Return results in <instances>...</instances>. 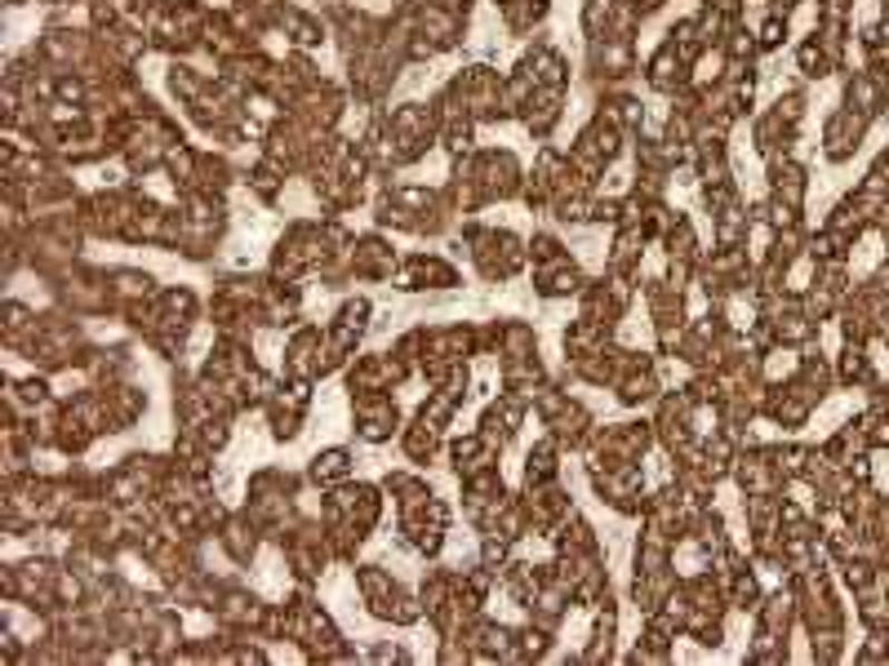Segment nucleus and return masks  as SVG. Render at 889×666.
Segmentation results:
<instances>
[{
    "mask_svg": "<svg viewBox=\"0 0 889 666\" xmlns=\"http://www.w3.org/2000/svg\"><path fill=\"white\" fill-rule=\"evenodd\" d=\"M352 431L365 444H383L392 435H401V404L392 391H365L352 395Z\"/></svg>",
    "mask_w": 889,
    "mask_h": 666,
    "instance_id": "1",
    "label": "nucleus"
},
{
    "mask_svg": "<svg viewBox=\"0 0 889 666\" xmlns=\"http://www.w3.org/2000/svg\"><path fill=\"white\" fill-rule=\"evenodd\" d=\"M401 294H419V290H453L458 285V267L441 254H406L397 276L388 281Z\"/></svg>",
    "mask_w": 889,
    "mask_h": 666,
    "instance_id": "2",
    "label": "nucleus"
},
{
    "mask_svg": "<svg viewBox=\"0 0 889 666\" xmlns=\"http://www.w3.org/2000/svg\"><path fill=\"white\" fill-rule=\"evenodd\" d=\"M321 364H325V330L321 325H294L285 342V364L281 373L294 382H321Z\"/></svg>",
    "mask_w": 889,
    "mask_h": 666,
    "instance_id": "3",
    "label": "nucleus"
},
{
    "mask_svg": "<svg viewBox=\"0 0 889 666\" xmlns=\"http://www.w3.org/2000/svg\"><path fill=\"white\" fill-rule=\"evenodd\" d=\"M534 409H529V400L525 395H516V391H498V400L480 413V422H476V431L485 435V444H494L498 453L511 444V435L525 427V418H529Z\"/></svg>",
    "mask_w": 889,
    "mask_h": 666,
    "instance_id": "4",
    "label": "nucleus"
},
{
    "mask_svg": "<svg viewBox=\"0 0 889 666\" xmlns=\"http://www.w3.org/2000/svg\"><path fill=\"white\" fill-rule=\"evenodd\" d=\"M397 267H401V254H397V245H392L383 232L356 236V245H352V276H356V281L379 285V281H392Z\"/></svg>",
    "mask_w": 889,
    "mask_h": 666,
    "instance_id": "5",
    "label": "nucleus"
},
{
    "mask_svg": "<svg viewBox=\"0 0 889 666\" xmlns=\"http://www.w3.org/2000/svg\"><path fill=\"white\" fill-rule=\"evenodd\" d=\"M263 538H267V529H263V525H258L250 511H232V516L223 520V529H218V547H223V556H227L236 569L254 565V556H258Z\"/></svg>",
    "mask_w": 889,
    "mask_h": 666,
    "instance_id": "6",
    "label": "nucleus"
},
{
    "mask_svg": "<svg viewBox=\"0 0 889 666\" xmlns=\"http://www.w3.org/2000/svg\"><path fill=\"white\" fill-rule=\"evenodd\" d=\"M645 85H649L654 94H663V98H685V94H690V62L663 40V45L649 53V62H645Z\"/></svg>",
    "mask_w": 889,
    "mask_h": 666,
    "instance_id": "7",
    "label": "nucleus"
},
{
    "mask_svg": "<svg viewBox=\"0 0 889 666\" xmlns=\"http://www.w3.org/2000/svg\"><path fill=\"white\" fill-rule=\"evenodd\" d=\"M565 98H569V89H547V85L529 94V102L520 107V125L529 129L534 143H547L556 134V125L565 116Z\"/></svg>",
    "mask_w": 889,
    "mask_h": 666,
    "instance_id": "8",
    "label": "nucleus"
},
{
    "mask_svg": "<svg viewBox=\"0 0 889 666\" xmlns=\"http://www.w3.org/2000/svg\"><path fill=\"white\" fill-rule=\"evenodd\" d=\"M592 276L578 267V258H556V263H543V267H534V290H538V298H547V303H556V298H578L583 294V285H587Z\"/></svg>",
    "mask_w": 889,
    "mask_h": 666,
    "instance_id": "9",
    "label": "nucleus"
},
{
    "mask_svg": "<svg viewBox=\"0 0 889 666\" xmlns=\"http://www.w3.org/2000/svg\"><path fill=\"white\" fill-rule=\"evenodd\" d=\"M632 138L614 125V120H605L600 111H592V120L578 129V138L569 143V147H578V151H587V156H596V160H605V165H614L618 156H623V147H627Z\"/></svg>",
    "mask_w": 889,
    "mask_h": 666,
    "instance_id": "10",
    "label": "nucleus"
},
{
    "mask_svg": "<svg viewBox=\"0 0 889 666\" xmlns=\"http://www.w3.org/2000/svg\"><path fill=\"white\" fill-rule=\"evenodd\" d=\"M863 134H868V116H859V111L841 107V111H832V116H828V125H823V147H828V156H832V160H846V156H854V151H859Z\"/></svg>",
    "mask_w": 889,
    "mask_h": 666,
    "instance_id": "11",
    "label": "nucleus"
},
{
    "mask_svg": "<svg viewBox=\"0 0 889 666\" xmlns=\"http://www.w3.org/2000/svg\"><path fill=\"white\" fill-rule=\"evenodd\" d=\"M107 281H111V316H125L129 307H138L156 294V281L143 267H111Z\"/></svg>",
    "mask_w": 889,
    "mask_h": 666,
    "instance_id": "12",
    "label": "nucleus"
},
{
    "mask_svg": "<svg viewBox=\"0 0 889 666\" xmlns=\"http://www.w3.org/2000/svg\"><path fill=\"white\" fill-rule=\"evenodd\" d=\"M352 476H356V458H352V449H348V444L321 449V453L307 462V484H316L321 493H325V489H339V484H348Z\"/></svg>",
    "mask_w": 889,
    "mask_h": 666,
    "instance_id": "13",
    "label": "nucleus"
},
{
    "mask_svg": "<svg viewBox=\"0 0 889 666\" xmlns=\"http://www.w3.org/2000/svg\"><path fill=\"white\" fill-rule=\"evenodd\" d=\"M401 453L414 462V467H428L437 453H441V444H444V431L441 427H428L423 418H414L410 427H401Z\"/></svg>",
    "mask_w": 889,
    "mask_h": 666,
    "instance_id": "14",
    "label": "nucleus"
},
{
    "mask_svg": "<svg viewBox=\"0 0 889 666\" xmlns=\"http://www.w3.org/2000/svg\"><path fill=\"white\" fill-rule=\"evenodd\" d=\"M609 342H614V330H609V325H600V321H592V316H578V321H569V330H565V360L596 355V351L609 346Z\"/></svg>",
    "mask_w": 889,
    "mask_h": 666,
    "instance_id": "15",
    "label": "nucleus"
},
{
    "mask_svg": "<svg viewBox=\"0 0 889 666\" xmlns=\"http://www.w3.org/2000/svg\"><path fill=\"white\" fill-rule=\"evenodd\" d=\"M605 609L596 614L592 623V636H587V649H583V663H609L614 658V640H618V605L605 596L600 600Z\"/></svg>",
    "mask_w": 889,
    "mask_h": 666,
    "instance_id": "16",
    "label": "nucleus"
},
{
    "mask_svg": "<svg viewBox=\"0 0 889 666\" xmlns=\"http://www.w3.org/2000/svg\"><path fill=\"white\" fill-rule=\"evenodd\" d=\"M285 178H290V174H285L276 160H267L263 151H258V160H254V165L241 174V183H245V187H250V192H254L263 205H276V200H281V192H285Z\"/></svg>",
    "mask_w": 889,
    "mask_h": 666,
    "instance_id": "17",
    "label": "nucleus"
},
{
    "mask_svg": "<svg viewBox=\"0 0 889 666\" xmlns=\"http://www.w3.org/2000/svg\"><path fill=\"white\" fill-rule=\"evenodd\" d=\"M551 640H556V631H547V627H538V623H525V627H516V640H511V658H507V663H538V658L551 654Z\"/></svg>",
    "mask_w": 889,
    "mask_h": 666,
    "instance_id": "18",
    "label": "nucleus"
},
{
    "mask_svg": "<svg viewBox=\"0 0 889 666\" xmlns=\"http://www.w3.org/2000/svg\"><path fill=\"white\" fill-rule=\"evenodd\" d=\"M547 9H551V0H511V4H502L498 13H502V27H507L511 36H534V27H543Z\"/></svg>",
    "mask_w": 889,
    "mask_h": 666,
    "instance_id": "19",
    "label": "nucleus"
},
{
    "mask_svg": "<svg viewBox=\"0 0 889 666\" xmlns=\"http://www.w3.org/2000/svg\"><path fill=\"white\" fill-rule=\"evenodd\" d=\"M538 351V333L525 321H498V360H516V355H534Z\"/></svg>",
    "mask_w": 889,
    "mask_h": 666,
    "instance_id": "20",
    "label": "nucleus"
},
{
    "mask_svg": "<svg viewBox=\"0 0 889 666\" xmlns=\"http://www.w3.org/2000/svg\"><path fill=\"white\" fill-rule=\"evenodd\" d=\"M614 13H618V0H583V13H578L583 36H587V40H592V36H605L609 22H614Z\"/></svg>",
    "mask_w": 889,
    "mask_h": 666,
    "instance_id": "21",
    "label": "nucleus"
},
{
    "mask_svg": "<svg viewBox=\"0 0 889 666\" xmlns=\"http://www.w3.org/2000/svg\"><path fill=\"white\" fill-rule=\"evenodd\" d=\"M370 316H374V307H370V298H348V303H339V312L330 316L334 325H343V330H356V333H365L370 330Z\"/></svg>",
    "mask_w": 889,
    "mask_h": 666,
    "instance_id": "22",
    "label": "nucleus"
},
{
    "mask_svg": "<svg viewBox=\"0 0 889 666\" xmlns=\"http://www.w3.org/2000/svg\"><path fill=\"white\" fill-rule=\"evenodd\" d=\"M569 249H565V241L556 236V232H534L529 236V267H543V263H556V258H565Z\"/></svg>",
    "mask_w": 889,
    "mask_h": 666,
    "instance_id": "23",
    "label": "nucleus"
},
{
    "mask_svg": "<svg viewBox=\"0 0 889 666\" xmlns=\"http://www.w3.org/2000/svg\"><path fill=\"white\" fill-rule=\"evenodd\" d=\"M797 58H801V71H805V76H828L832 67H841V62H837L819 40H805V45L797 49Z\"/></svg>",
    "mask_w": 889,
    "mask_h": 666,
    "instance_id": "24",
    "label": "nucleus"
},
{
    "mask_svg": "<svg viewBox=\"0 0 889 666\" xmlns=\"http://www.w3.org/2000/svg\"><path fill=\"white\" fill-rule=\"evenodd\" d=\"M788 40V13H770L765 22H761V31H756V45L770 53V49H779Z\"/></svg>",
    "mask_w": 889,
    "mask_h": 666,
    "instance_id": "25",
    "label": "nucleus"
},
{
    "mask_svg": "<svg viewBox=\"0 0 889 666\" xmlns=\"http://www.w3.org/2000/svg\"><path fill=\"white\" fill-rule=\"evenodd\" d=\"M370 658L374 663H410V649H401V645H374Z\"/></svg>",
    "mask_w": 889,
    "mask_h": 666,
    "instance_id": "26",
    "label": "nucleus"
},
{
    "mask_svg": "<svg viewBox=\"0 0 889 666\" xmlns=\"http://www.w3.org/2000/svg\"><path fill=\"white\" fill-rule=\"evenodd\" d=\"M4 4H9V9H18V4H27V0H4Z\"/></svg>",
    "mask_w": 889,
    "mask_h": 666,
    "instance_id": "27",
    "label": "nucleus"
}]
</instances>
